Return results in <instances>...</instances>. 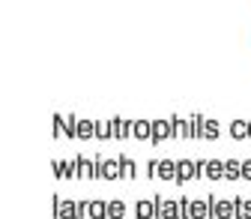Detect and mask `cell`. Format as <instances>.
<instances>
[{
    "label": "cell",
    "instance_id": "8fae6325",
    "mask_svg": "<svg viewBox=\"0 0 251 219\" xmlns=\"http://www.w3.org/2000/svg\"><path fill=\"white\" fill-rule=\"evenodd\" d=\"M152 135V123H147V120H135L132 123V138H150Z\"/></svg>",
    "mask_w": 251,
    "mask_h": 219
},
{
    "label": "cell",
    "instance_id": "d6986e66",
    "mask_svg": "<svg viewBox=\"0 0 251 219\" xmlns=\"http://www.w3.org/2000/svg\"><path fill=\"white\" fill-rule=\"evenodd\" d=\"M230 135H233V138H248V123L233 120V123H230Z\"/></svg>",
    "mask_w": 251,
    "mask_h": 219
},
{
    "label": "cell",
    "instance_id": "e0dca14e",
    "mask_svg": "<svg viewBox=\"0 0 251 219\" xmlns=\"http://www.w3.org/2000/svg\"><path fill=\"white\" fill-rule=\"evenodd\" d=\"M218 132H222V126H218L215 120H203V135H201V138L215 141V138H218Z\"/></svg>",
    "mask_w": 251,
    "mask_h": 219
},
{
    "label": "cell",
    "instance_id": "2e32d148",
    "mask_svg": "<svg viewBox=\"0 0 251 219\" xmlns=\"http://www.w3.org/2000/svg\"><path fill=\"white\" fill-rule=\"evenodd\" d=\"M150 216H159L155 201H138V219H150Z\"/></svg>",
    "mask_w": 251,
    "mask_h": 219
},
{
    "label": "cell",
    "instance_id": "484cf974",
    "mask_svg": "<svg viewBox=\"0 0 251 219\" xmlns=\"http://www.w3.org/2000/svg\"><path fill=\"white\" fill-rule=\"evenodd\" d=\"M248 138H251V120H248Z\"/></svg>",
    "mask_w": 251,
    "mask_h": 219
},
{
    "label": "cell",
    "instance_id": "603a6c76",
    "mask_svg": "<svg viewBox=\"0 0 251 219\" xmlns=\"http://www.w3.org/2000/svg\"><path fill=\"white\" fill-rule=\"evenodd\" d=\"M123 162V177H135V165H132V159H120Z\"/></svg>",
    "mask_w": 251,
    "mask_h": 219
},
{
    "label": "cell",
    "instance_id": "5b68a950",
    "mask_svg": "<svg viewBox=\"0 0 251 219\" xmlns=\"http://www.w3.org/2000/svg\"><path fill=\"white\" fill-rule=\"evenodd\" d=\"M212 216V198L209 201H188V219H206Z\"/></svg>",
    "mask_w": 251,
    "mask_h": 219
},
{
    "label": "cell",
    "instance_id": "7c38bea8",
    "mask_svg": "<svg viewBox=\"0 0 251 219\" xmlns=\"http://www.w3.org/2000/svg\"><path fill=\"white\" fill-rule=\"evenodd\" d=\"M78 174L81 177H99V162H90V159H78Z\"/></svg>",
    "mask_w": 251,
    "mask_h": 219
},
{
    "label": "cell",
    "instance_id": "cb8c5ba5",
    "mask_svg": "<svg viewBox=\"0 0 251 219\" xmlns=\"http://www.w3.org/2000/svg\"><path fill=\"white\" fill-rule=\"evenodd\" d=\"M96 135H102V138H111V123H96Z\"/></svg>",
    "mask_w": 251,
    "mask_h": 219
},
{
    "label": "cell",
    "instance_id": "277c9868",
    "mask_svg": "<svg viewBox=\"0 0 251 219\" xmlns=\"http://www.w3.org/2000/svg\"><path fill=\"white\" fill-rule=\"evenodd\" d=\"M212 216L215 219H230L236 216V201H227V198H212Z\"/></svg>",
    "mask_w": 251,
    "mask_h": 219
},
{
    "label": "cell",
    "instance_id": "44dd1931",
    "mask_svg": "<svg viewBox=\"0 0 251 219\" xmlns=\"http://www.w3.org/2000/svg\"><path fill=\"white\" fill-rule=\"evenodd\" d=\"M201 135H203V117L192 114V138H201Z\"/></svg>",
    "mask_w": 251,
    "mask_h": 219
},
{
    "label": "cell",
    "instance_id": "7a4b0ae2",
    "mask_svg": "<svg viewBox=\"0 0 251 219\" xmlns=\"http://www.w3.org/2000/svg\"><path fill=\"white\" fill-rule=\"evenodd\" d=\"M198 174H201V162H192V159L176 162V180H179V183H188V180L198 177Z\"/></svg>",
    "mask_w": 251,
    "mask_h": 219
},
{
    "label": "cell",
    "instance_id": "4fadbf2b",
    "mask_svg": "<svg viewBox=\"0 0 251 219\" xmlns=\"http://www.w3.org/2000/svg\"><path fill=\"white\" fill-rule=\"evenodd\" d=\"M87 219H108V204L105 201H90L87 204Z\"/></svg>",
    "mask_w": 251,
    "mask_h": 219
},
{
    "label": "cell",
    "instance_id": "ac0fdd59",
    "mask_svg": "<svg viewBox=\"0 0 251 219\" xmlns=\"http://www.w3.org/2000/svg\"><path fill=\"white\" fill-rule=\"evenodd\" d=\"M93 135H96V123L78 120V138H93Z\"/></svg>",
    "mask_w": 251,
    "mask_h": 219
},
{
    "label": "cell",
    "instance_id": "7402d4cb",
    "mask_svg": "<svg viewBox=\"0 0 251 219\" xmlns=\"http://www.w3.org/2000/svg\"><path fill=\"white\" fill-rule=\"evenodd\" d=\"M236 216L251 219V201H239V198H236Z\"/></svg>",
    "mask_w": 251,
    "mask_h": 219
},
{
    "label": "cell",
    "instance_id": "30bf717a",
    "mask_svg": "<svg viewBox=\"0 0 251 219\" xmlns=\"http://www.w3.org/2000/svg\"><path fill=\"white\" fill-rule=\"evenodd\" d=\"M174 138H192V120L174 117Z\"/></svg>",
    "mask_w": 251,
    "mask_h": 219
},
{
    "label": "cell",
    "instance_id": "ffe728a7",
    "mask_svg": "<svg viewBox=\"0 0 251 219\" xmlns=\"http://www.w3.org/2000/svg\"><path fill=\"white\" fill-rule=\"evenodd\" d=\"M123 213H126V204L123 201H111L108 204V219H123Z\"/></svg>",
    "mask_w": 251,
    "mask_h": 219
},
{
    "label": "cell",
    "instance_id": "9a60e30c",
    "mask_svg": "<svg viewBox=\"0 0 251 219\" xmlns=\"http://www.w3.org/2000/svg\"><path fill=\"white\" fill-rule=\"evenodd\" d=\"M78 210H81V204L66 201V204H60V207H57V216H60V219H75V216H78Z\"/></svg>",
    "mask_w": 251,
    "mask_h": 219
},
{
    "label": "cell",
    "instance_id": "9c48e42d",
    "mask_svg": "<svg viewBox=\"0 0 251 219\" xmlns=\"http://www.w3.org/2000/svg\"><path fill=\"white\" fill-rule=\"evenodd\" d=\"M108 123H111V138H126V135H132V123H129V120L114 117V120H108Z\"/></svg>",
    "mask_w": 251,
    "mask_h": 219
},
{
    "label": "cell",
    "instance_id": "52a82bcc",
    "mask_svg": "<svg viewBox=\"0 0 251 219\" xmlns=\"http://www.w3.org/2000/svg\"><path fill=\"white\" fill-rule=\"evenodd\" d=\"M120 174H123V162H120V159H102V162H99V177L114 180V177H120Z\"/></svg>",
    "mask_w": 251,
    "mask_h": 219
},
{
    "label": "cell",
    "instance_id": "5bb4252c",
    "mask_svg": "<svg viewBox=\"0 0 251 219\" xmlns=\"http://www.w3.org/2000/svg\"><path fill=\"white\" fill-rule=\"evenodd\" d=\"M225 177L227 180H239L242 177V162L239 159H227L225 162Z\"/></svg>",
    "mask_w": 251,
    "mask_h": 219
},
{
    "label": "cell",
    "instance_id": "ba28073f",
    "mask_svg": "<svg viewBox=\"0 0 251 219\" xmlns=\"http://www.w3.org/2000/svg\"><path fill=\"white\" fill-rule=\"evenodd\" d=\"M201 174H206L209 180L225 177V162H218V159H206V162L201 165Z\"/></svg>",
    "mask_w": 251,
    "mask_h": 219
},
{
    "label": "cell",
    "instance_id": "8992f818",
    "mask_svg": "<svg viewBox=\"0 0 251 219\" xmlns=\"http://www.w3.org/2000/svg\"><path fill=\"white\" fill-rule=\"evenodd\" d=\"M155 210H159V216H162V219H176V216H182L179 201H165V198H155Z\"/></svg>",
    "mask_w": 251,
    "mask_h": 219
},
{
    "label": "cell",
    "instance_id": "6da1fadb",
    "mask_svg": "<svg viewBox=\"0 0 251 219\" xmlns=\"http://www.w3.org/2000/svg\"><path fill=\"white\" fill-rule=\"evenodd\" d=\"M165 138H174V117L152 120V135H150V141L159 144V141H165Z\"/></svg>",
    "mask_w": 251,
    "mask_h": 219
},
{
    "label": "cell",
    "instance_id": "d4e9b609",
    "mask_svg": "<svg viewBox=\"0 0 251 219\" xmlns=\"http://www.w3.org/2000/svg\"><path fill=\"white\" fill-rule=\"evenodd\" d=\"M242 177H245V180H251V159H248V162H242Z\"/></svg>",
    "mask_w": 251,
    "mask_h": 219
},
{
    "label": "cell",
    "instance_id": "3957f363",
    "mask_svg": "<svg viewBox=\"0 0 251 219\" xmlns=\"http://www.w3.org/2000/svg\"><path fill=\"white\" fill-rule=\"evenodd\" d=\"M150 174L162 177V180H174V177H176V162H171V159H159V162H152V165H150Z\"/></svg>",
    "mask_w": 251,
    "mask_h": 219
}]
</instances>
